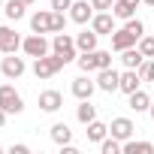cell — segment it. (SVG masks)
<instances>
[{"label":"cell","instance_id":"4","mask_svg":"<svg viewBox=\"0 0 154 154\" xmlns=\"http://www.w3.org/2000/svg\"><path fill=\"white\" fill-rule=\"evenodd\" d=\"M48 48H51V42H48L42 33H30L27 39H21V51H24L27 57H45Z\"/></svg>","mask_w":154,"mask_h":154},{"label":"cell","instance_id":"10","mask_svg":"<svg viewBox=\"0 0 154 154\" xmlns=\"http://www.w3.org/2000/svg\"><path fill=\"white\" fill-rule=\"evenodd\" d=\"M91 27H94L100 36H112V33H115V15H112V12H97V15L91 18Z\"/></svg>","mask_w":154,"mask_h":154},{"label":"cell","instance_id":"2","mask_svg":"<svg viewBox=\"0 0 154 154\" xmlns=\"http://www.w3.org/2000/svg\"><path fill=\"white\" fill-rule=\"evenodd\" d=\"M0 109L6 115H21L24 112V100L12 85H0Z\"/></svg>","mask_w":154,"mask_h":154},{"label":"cell","instance_id":"30","mask_svg":"<svg viewBox=\"0 0 154 154\" xmlns=\"http://www.w3.org/2000/svg\"><path fill=\"white\" fill-rule=\"evenodd\" d=\"M91 6H94L97 12H112V6H115V0H91Z\"/></svg>","mask_w":154,"mask_h":154},{"label":"cell","instance_id":"37","mask_svg":"<svg viewBox=\"0 0 154 154\" xmlns=\"http://www.w3.org/2000/svg\"><path fill=\"white\" fill-rule=\"evenodd\" d=\"M21 3H27V6H30V3H36V0H21Z\"/></svg>","mask_w":154,"mask_h":154},{"label":"cell","instance_id":"13","mask_svg":"<svg viewBox=\"0 0 154 154\" xmlns=\"http://www.w3.org/2000/svg\"><path fill=\"white\" fill-rule=\"evenodd\" d=\"M139 85H142V79H139V69H124L121 72V85H118V91H124L127 97L133 94V91H139Z\"/></svg>","mask_w":154,"mask_h":154},{"label":"cell","instance_id":"33","mask_svg":"<svg viewBox=\"0 0 154 154\" xmlns=\"http://www.w3.org/2000/svg\"><path fill=\"white\" fill-rule=\"evenodd\" d=\"M3 124H6V112H3V109H0V127H3Z\"/></svg>","mask_w":154,"mask_h":154},{"label":"cell","instance_id":"24","mask_svg":"<svg viewBox=\"0 0 154 154\" xmlns=\"http://www.w3.org/2000/svg\"><path fill=\"white\" fill-rule=\"evenodd\" d=\"M112 15H115V18H121V21H127V18H133V15H136V6H130L127 0H115Z\"/></svg>","mask_w":154,"mask_h":154},{"label":"cell","instance_id":"19","mask_svg":"<svg viewBox=\"0 0 154 154\" xmlns=\"http://www.w3.org/2000/svg\"><path fill=\"white\" fill-rule=\"evenodd\" d=\"M154 151V142H139V139H127L124 142V154H151Z\"/></svg>","mask_w":154,"mask_h":154},{"label":"cell","instance_id":"8","mask_svg":"<svg viewBox=\"0 0 154 154\" xmlns=\"http://www.w3.org/2000/svg\"><path fill=\"white\" fill-rule=\"evenodd\" d=\"M18 48H21V36H18L12 27L0 24V51H3V54H12V51H18Z\"/></svg>","mask_w":154,"mask_h":154},{"label":"cell","instance_id":"16","mask_svg":"<svg viewBox=\"0 0 154 154\" xmlns=\"http://www.w3.org/2000/svg\"><path fill=\"white\" fill-rule=\"evenodd\" d=\"M97 39H100V33L91 27V30H82L79 36H75V48L79 51H94L97 48Z\"/></svg>","mask_w":154,"mask_h":154},{"label":"cell","instance_id":"5","mask_svg":"<svg viewBox=\"0 0 154 154\" xmlns=\"http://www.w3.org/2000/svg\"><path fill=\"white\" fill-rule=\"evenodd\" d=\"M118 85H121V72H115L112 66H106V69H97V88H100V91H106V94H115V91H118Z\"/></svg>","mask_w":154,"mask_h":154},{"label":"cell","instance_id":"34","mask_svg":"<svg viewBox=\"0 0 154 154\" xmlns=\"http://www.w3.org/2000/svg\"><path fill=\"white\" fill-rule=\"evenodd\" d=\"M127 3H130V6H139V3H142V0H127Z\"/></svg>","mask_w":154,"mask_h":154},{"label":"cell","instance_id":"28","mask_svg":"<svg viewBox=\"0 0 154 154\" xmlns=\"http://www.w3.org/2000/svg\"><path fill=\"white\" fill-rule=\"evenodd\" d=\"M136 45H139V51H142L145 57H154V36H142Z\"/></svg>","mask_w":154,"mask_h":154},{"label":"cell","instance_id":"3","mask_svg":"<svg viewBox=\"0 0 154 154\" xmlns=\"http://www.w3.org/2000/svg\"><path fill=\"white\" fill-rule=\"evenodd\" d=\"M51 51L60 54L66 63L79 57V54H75V51H79V48H75V39H72L69 33H54V39H51Z\"/></svg>","mask_w":154,"mask_h":154},{"label":"cell","instance_id":"29","mask_svg":"<svg viewBox=\"0 0 154 154\" xmlns=\"http://www.w3.org/2000/svg\"><path fill=\"white\" fill-rule=\"evenodd\" d=\"M66 27V15L63 12H54V21H51V33H60Z\"/></svg>","mask_w":154,"mask_h":154},{"label":"cell","instance_id":"9","mask_svg":"<svg viewBox=\"0 0 154 154\" xmlns=\"http://www.w3.org/2000/svg\"><path fill=\"white\" fill-rule=\"evenodd\" d=\"M69 18L75 24H88L94 18V6L88 3V0H72V6H69Z\"/></svg>","mask_w":154,"mask_h":154},{"label":"cell","instance_id":"1","mask_svg":"<svg viewBox=\"0 0 154 154\" xmlns=\"http://www.w3.org/2000/svg\"><path fill=\"white\" fill-rule=\"evenodd\" d=\"M66 66V60L60 54H45V57H33V75L36 79H51V75H57L60 69Z\"/></svg>","mask_w":154,"mask_h":154},{"label":"cell","instance_id":"22","mask_svg":"<svg viewBox=\"0 0 154 154\" xmlns=\"http://www.w3.org/2000/svg\"><path fill=\"white\" fill-rule=\"evenodd\" d=\"M75 118H79L85 127H88V124L97 118V109L91 106V100H82V103H79V109H75Z\"/></svg>","mask_w":154,"mask_h":154},{"label":"cell","instance_id":"32","mask_svg":"<svg viewBox=\"0 0 154 154\" xmlns=\"http://www.w3.org/2000/svg\"><path fill=\"white\" fill-rule=\"evenodd\" d=\"M9 151H12V154H27V151H30V148H27V145H12V148H9Z\"/></svg>","mask_w":154,"mask_h":154},{"label":"cell","instance_id":"23","mask_svg":"<svg viewBox=\"0 0 154 154\" xmlns=\"http://www.w3.org/2000/svg\"><path fill=\"white\" fill-rule=\"evenodd\" d=\"M106 136H109V127H106L103 121H97V118H94V121L88 124V139H91V142H103Z\"/></svg>","mask_w":154,"mask_h":154},{"label":"cell","instance_id":"27","mask_svg":"<svg viewBox=\"0 0 154 154\" xmlns=\"http://www.w3.org/2000/svg\"><path fill=\"white\" fill-rule=\"evenodd\" d=\"M139 79H142V82H154V60H151V57L142 60V66H139Z\"/></svg>","mask_w":154,"mask_h":154},{"label":"cell","instance_id":"25","mask_svg":"<svg viewBox=\"0 0 154 154\" xmlns=\"http://www.w3.org/2000/svg\"><path fill=\"white\" fill-rule=\"evenodd\" d=\"M94 66H97V69H106V66H112V51L94 48Z\"/></svg>","mask_w":154,"mask_h":154},{"label":"cell","instance_id":"12","mask_svg":"<svg viewBox=\"0 0 154 154\" xmlns=\"http://www.w3.org/2000/svg\"><path fill=\"white\" fill-rule=\"evenodd\" d=\"M136 42H139V36H136V33H130L127 27H121V30H115V33H112V48H115V51L133 48Z\"/></svg>","mask_w":154,"mask_h":154},{"label":"cell","instance_id":"26","mask_svg":"<svg viewBox=\"0 0 154 154\" xmlns=\"http://www.w3.org/2000/svg\"><path fill=\"white\" fill-rule=\"evenodd\" d=\"M100 151H103V154H118V151H124V145H121V139L112 136V139H103V142H100Z\"/></svg>","mask_w":154,"mask_h":154},{"label":"cell","instance_id":"21","mask_svg":"<svg viewBox=\"0 0 154 154\" xmlns=\"http://www.w3.org/2000/svg\"><path fill=\"white\" fill-rule=\"evenodd\" d=\"M24 9H27V3H21V0H6V6H3V12H6L9 21L24 18Z\"/></svg>","mask_w":154,"mask_h":154},{"label":"cell","instance_id":"36","mask_svg":"<svg viewBox=\"0 0 154 154\" xmlns=\"http://www.w3.org/2000/svg\"><path fill=\"white\" fill-rule=\"evenodd\" d=\"M148 112H151V118H154V100H151V109H148Z\"/></svg>","mask_w":154,"mask_h":154},{"label":"cell","instance_id":"7","mask_svg":"<svg viewBox=\"0 0 154 154\" xmlns=\"http://www.w3.org/2000/svg\"><path fill=\"white\" fill-rule=\"evenodd\" d=\"M24 69H27L24 66V57H15V51L0 60V72H3L6 79H18V75H24Z\"/></svg>","mask_w":154,"mask_h":154},{"label":"cell","instance_id":"15","mask_svg":"<svg viewBox=\"0 0 154 154\" xmlns=\"http://www.w3.org/2000/svg\"><path fill=\"white\" fill-rule=\"evenodd\" d=\"M60 106H63L60 91H42V94H39V109H42V112H57Z\"/></svg>","mask_w":154,"mask_h":154},{"label":"cell","instance_id":"31","mask_svg":"<svg viewBox=\"0 0 154 154\" xmlns=\"http://www.w3.org/2000/svg\"><path fill=\"white\" fill-rule=\"evenodd\" d=\"M69 6H72V0H51V9L54 12H66Z\"/></svg>","mask_w":154,"mask_h":154},{"label":"cell","instance_id":"38","mask_svg":"<svg viewBox=\"0 0 154 154\" xmlns=\"http://www.w3.org/2000/svg\"><path fill=\"white\" fill-rule=\"evenodd\" d=\"M0 151H3V145H0Z\"/></svg>","mask_w":154,"mask_h":154},{"label":"cell","instance_id":"17","mask_svg":"<svg viewBox=\"0 0 154 154\" xmlns=\"http://www.w3.org/2000/svg\"><path fill=\"white\" fill-rule=\"evenodd\" d=\"M142 60H145V54L139 51V45H133V48H124V51H121V63H124V66H130V69H139V66H142Z\"/></svg>","mask_w":154,"mask_h":154},{"label":"cell","instance_id":"20","mask_svg":"<svg viewBox=\"0 0 154 154\" xmlns=\"http://www.w3.org/2000/svg\"><path fill=\"white\" fill-rule=\"evenodd\" d=\"M51 139H54L57 145H69V142H72V130H69L63 121H57V124L51 127Z\"/></svg>","mask_w":154,"mask_h":154},{"label":"cell","instance_id":"14","mask_svg":"<svg viewBox=\"0 0 154 154\" xmlns=\"http://www.w3.org/2000/svg\"><path fill=\"white\" fill-rule=\"evenodd\" d=\"M97 91V82H91L88 75H79V79H72V94L79 100H91V94Z\"/></svg>","mask_w":154,"mask_h":154},{"label":"cell","instance_id":"11","mask_svg":"<svg viewBox=\"0 0 154 154\" xmlns=\"http://www.w3.org/2000/svg\"><path fill=\"white\" fill-rule=\"evenodd\" d=\"M133 121L130 118H112V124H109V133L115 136V139H121V142H127L130 136H133Z\"/></svg>","mask_w":154,"mask_h":154},{"label":"cell","instance_id":"6","mask_svg":"<svg viewBox=\"0 0 154 154\" xmlns=\"http://www.w3.org/2000/svg\"><path fill=\"white\" fill-rule=\"evenodd\" d=\"M51 21H54V9H36L30 15V30L33 33H51Z\"/></svg>","mask_w":154,"mask_h":154},{"label":"cell","instance_id":"18","mask_svg":"<svg viewBox=\"0 0 154 154\" xmlns=\"http://www.w3.org/2000/svg\"><path fill=\"white\" fill-rule=\"evenodd\" d=\"M130 109H133V112H148V109H151V97H148L142 88L133 91V94H130Z\"/></svg>","mask_w":154,"mask_h":154},{"label":"cell","instance_id":"35","mask_svg":"<svg viewBox=\"0 0 154 154\" xmlns=\"http://www.w3.org/2000/svg\"><path fill=\"white\" fill-rule=\"evenodd\" d=\"M142 3H145V6H154V0H142Z\"/></svg>","mask_w":154,"mask_h":154}]
</instances>
